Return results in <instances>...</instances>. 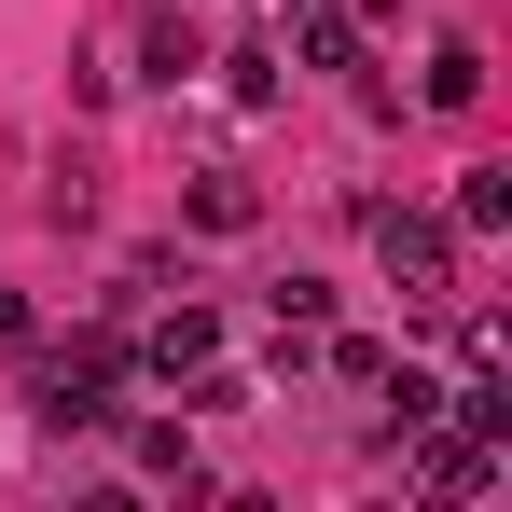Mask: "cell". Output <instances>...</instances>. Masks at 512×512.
I'll use <instances>...</instances> for the list:
<instances>
[{"mask_svg": "<svg viewBox=\"0 0 512 512\" xmlns=\"http://www.w3.org/2000/svg\"><path fill=\"white\" fill-rule=\"evenodd\" d=\"M429 111H471V97H485V56H471V42H429Z\"/></svg>", "mask_w": 512, "mask_h": 512, "instance_id": "cell-6", "label": "cell"}, {"mask_svg": "<svg viewBox=\"0 0 512 512\" xmlns=\"http://www.w3.org/2000/svg\"><path fill=\"white\" fill-rule=\"evenodd\" d=\"M139 471H153V485H194V429H180V416H139Z\"/></svg>", "mask_w": 512, "mask_h": 512, "instance_id": "cell-8", "label": "cell"}, {"mask_svg": "<svg viewBox=\"0 0 512 512\" xmlns=\"http://www.w3.org/2000/svg\"><path fill=\"white\" fill-rule=\"evenodd\" d=\"M180 222H194V236H250V222H263V194H250L236 167H194V180H180Z\"/></svg>", "mask_w": 512, "mask_h": 512, "instance_id": "cell-5", "label": "cell"}, {"mask_svg": "<svg viewBox=\"0 0 512 512\" xmlns=\"http://www.w3.org/2000/svg\"><path fill=\"white\" fill-rule=\"evenodd\" d=\"M111 374H125V346H111V333H84V346H42V374H28L42 429H97V416H111Z\"/></svg>", "mask_w": 512, "mask_h": 512, "instance_id": "cell-2", "label": "cell"}, {"mask_svg": "<svg viewBox=\"0 0 512 512\" xmlns=\"http://www.w3.org/2000/svg\"><path fill=\"white\" fill-rule=\"evenodd\" d=\"M374 263H388V291H402L416 319L471 305V291H457V222H429V208H374Z\"/></svg>", "mask_w": 512, "mask_h": 512, "instance_id": "cell-1", "label": "cell"}, {"mask_svg": "<svg viewBox=\"0 0 512 512\" xmlns=\"http://www.w3.org/2000/svg\"><path fill=\"white\" fill-rule=\"evenodd\" d=\"M402 443H416L429 499H485V485H499V443H485V429H402Z\"/></svg>", "mask_w": 512, "mask_h": 512, "instance_id": "cell-3", "label": "cell"}, {"mask_svg": "<svg viewBox=\"0 0 512 512\" xmlns=\"http://www.w3.org/2000/svg\"><path fill=\"white\" fill-rule=\"evenodd\" d=\"M499 222H512V167H471L457 180V236H499Z\"/></svg>", "mask_w": 512, "mask_h": 512, "instance_id": "cell-7", "label": "cell"}, {"mask_svg": "<svg viewBox=\"0 0 512 512\" xmlns=\"http://www.w3.org/2000/svg\"><path fill=\"white\" fill-rule=\"evenodd\" d=\"M208 360H222V319H208V305H167V319H153V333H139V374H208Z\"/></svg>", "mask_w": 512, "mask_h": 512, "instance_id": "cell-4", "label": "cell"}]
</instances>
